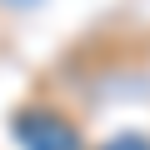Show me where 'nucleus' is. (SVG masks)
Segmentation results:
<instances>
[{
  "label": "nucleus",
  "instance_id": "nucleus-1",
  "mask_svg": "<svg viewBox=\"0 0 150 150\" xmlns=\"http://www.w3.org/2000/svg\"><path fill=\"white\" fill-rule=\"evenodd\" d=\"M15 135L25 150H80V135H75V125L55 110H25L15 120Z\"/></svg>",
  "mask_w": 150,
  "mask_h": 150
},
{
  "label": "nucleus",
  "instance_id": "nucleus-2",
  "mask_svg": "<svg viewBox=\"0 0 150 150\" xmlns=\"http://www.w3.org/2000/svg\"><path fill=\"white\" fill-rule=\"evenodd\" d=\"M105 150H150V140H140V135H125V140H110Z\"/></svg>",
  "mask_w": 150,
  "mask_h": 150
}]
</instances>
